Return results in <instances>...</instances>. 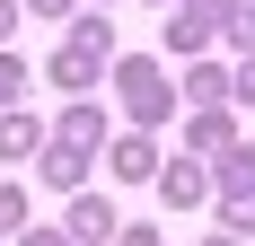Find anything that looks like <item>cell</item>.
Returning <instances> with one entry per match:
<instances>
[{"instance_id": "cell-1", "label": "cell", "mask_w": 255, "mask_h": 246, "mask_svg": "<svg viewBox=\"0 0 255 246\" xmlns=\"http://www.w3.org/2000/svg\"><path fill=\"white\" fill-rule=\"evenodd\" d=\"M97 62H106V26H79L71 44H62V79H71V88H79V79L97 71Z\"/></svg>"}, {"instance_id": "cell-2", "label": "cell", "mask_w": 255, "mask_h": 246, "mask_svg": "<svg viewBox=\"0 0 255 246\" xmlns=\"http://www.w3.org/2000/svg\"><path fill=\"white\" fill-rule=\"evenodd\" d=\"M35 9H62V0H35Z\"/></svg>"}]
</instances>
